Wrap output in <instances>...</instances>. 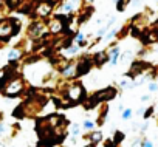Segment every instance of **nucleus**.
Returning a JSON list of instances; mask_svg holds the SVG:
<instances>
[{
  "mask_svg": "<svg viewBox=\"0 0 158 147\" xmlns=\"http://www.w3.org/2000/svg\"><path fill=\"white\" fill-rule=\"evenodd\" d=\"M115 96H116V88H115V87H107V88H104V90H98L87 102H84V107H85V108H93L96 104H99V102H107V101L113 99Z\"/></svg>",
  "mask_w": 158,
  "mask_h": 147,
  "instance_id": "1",
  "label": "nucleus"
},
{
  "mask_svg": "<svg viewBox=\"0 0 158 147\" xmlns=\"http://www.w3.org/2000/svg\"><path fill=\"white\" fill-rule=\"evenodd\" d=\"M19 31V22L16 20H3L0 22V39L10 37Z\"/></svg>",
  "mask_w": 158,
  "mask_h": 147,
  "instance_id": "2",
  "label": "nucleus"
},
{
  "mask_svg": "<svg viewBox=\"0 0 158 147\" xmlns=\"http://www.w3.org/2000/svg\"><path fill=\"white\" fill-rule=\"evenodd\" d=\"M67 95H68L70 101H73V102H76V101H81V99H82V96H84V88H82V84H79V82L73 84V85L67 90Z\"/></svg>",
  "mask_w": 158,
  "mask_h": 147,
  "instance_id": "3",
  "label": "nucleus"
},
{
  "mask_svg": "<svg viewBox=\"0 0 158 147\" xmlns=\"http://www.w3.org/2000/svg\"><path fill=\"white\" fill-rule=\"evenodd\" d=\"M22 90H23V82H22V79L16 78V79H13L11 84L5 88V93H6L8 96H16V95H19Z\"/></svg>",
  "mask_w": 158,
  "mask_h": 147,
  "instance_id": "4",
  "label": "nucleus"
},
{
  "mask_svg": "<svg viewBox=\"0 0 158 147\" xmlns=\"http://www.w3.org/2000/svg\"><path fill=\"white\" fill-rule=\"evenodd\" d=\"M51 6H53L51 2H40V3L37 5V8H36L37 16H40V17H47V16L51 13Z\"/></svg>",
  "mask_w": 158,
  "mask_h": 147,
  "instance_id": "5",
  "label": "nucleus"
},
{
  "mask_svg": "<svg viewBox=\"0 0 158 147\" xmlns=\"http://www.w3.org/2000/svg\"><path fill=\"white\" fill-rule=\"evenodd\" d=\"M48 28H50V31L51 33H60L64 28H65V23H64V20L60 19V17H54L51 22H50V25H48Z\"/></svg>",
  "mask_w": 158,
  "mask_h": 147,
  "instance_id": "6",
  "label": "nucleus"
},
{
  "mask_svg": "<svg viewBox=\"0 0 158 147\" xmlns=\"http://www.w3.org/2000/svg\"><path fill=\"white\" fill-rule=\"evenodd\" d=\"M90 68H92V62H90L89 59H82L81 62H77V76L89 73Z\"/></svg>",
  "mask_w": 158,
  "mask_h": 147,
  "instance_id": "7",
  "label": "nucleus"
},
{
  "mask_svg": "<svg viewBox=\"0 0 158 147\" xmlns=\"http://www.w3.org/2000/svg\"><path fill=\"white\" fill-rule=\"evenodd\" d=\"M44 31H45V28H44L42 23H34V25L30 27V31L28 33H30L31 37H39V36L44 34Z\"/></svg>",
  "mask_w": 158,
  "mask_h": 147,
  "instance_id": "8",
  "label": "nucleus"
},
{
  "mask_svg": "<svg viewBox=\"0 0 158 147\" xmlns=\"http://www.w3.org/2000/svg\"><path fill=\"white\" fill-rule=\"evenodd\" d=\"M119 56H121V54H119V47L110 48V50H109V62H110V65H116Z\"/></svg>",
  "mask_w": 158,
  "mask_h": 147,
  "instance_id": "9",
  "label": "nucleus"
},
{
  "mask_svg": "<svg viewBox=\"0 0 158 147\" xmlns=\"http://www.w3.org/2000/svg\"><path fill=\"white\" fill-rule=\"evenodd\" d=\"M109 60V53H106V51H99L98 54H95V59H93V63L95 65H98V67H101L102 63H106Z\"/></svg>",
  "mask_w": 158,
  "mask_h": 147,
  "instance_id": "10",
  "label": "nucleus"
},
{
  "mask_svg": "<svg viewBox=\"0 0 158 147\" xmlns=\"http://www.w3.org/2000/svg\"><path fill=\"white\" fill-rule=\"evenodd\" d=\"M87 139H90V142L96 145L98 142L102 141V133H101V132H95V130H92V132L87 135Z\"/></svg>",
  "mask_w": 158,
  "mask_h": 147,
  "instance_id": "11",
  "label": "nucleus"
},
{
  "mask_svg": "<svg viewBox=\"0 0 158 147\" xmlns=\"http://www.w3.org/2000/svg\"><path fill=\"white\" fill-rule=\"evenodd\" d=\"M147 37H149L150 42H158V23L153 25V28L150 30V33L147 34Z\"/></svg>",
  "mask_w": 158,
  "mask_h": 147,
  "instance_id": "12",
  "label": "nucleus"
},
{
  "mask_svg": "<svg viewBox=\"0 0 158 147\" xmlns=\"http://www.w3.org/2000/svg\"><path fill=\"white\" fill-rule=\"evenodd\" d=\"M77 51H79V45H71V47L67 48L65 53H67V56H76Z\"/></svg>",
  "mask_w": 158,
  "mask_h": 147,
  "instance_id": "13",
  "label": "nucleus"
},
{
  "mask_svg": "<svg viewBox=\"0 0 158 147\" xmlns=\"http://www.w3.org/2000/svg\"><path fill=\"white\" fill-rule=\"evenodd\" d=\"M130 2H132V0H118V6H116L118 11H124Z\"/></svg>",
  "mask_w": 158,
  "mask_h": 147,
  "instance_id": "14",
  "label": "nucleus"
},
{
  "mask_svg": "<svg viewBox=\"0 0 158 147\" xmlns=\"http://www.w3.org/2000/svg\"><path fill=\"white\" fill-rule=\"evenodd\" d=\"M84 39H85V36H84L82 33H79V34H77V37H76V43H77L79 47H84V45H87V42H85Z\"/></svg>",
  "mask_w": 158,
  "mask_h": 147,
  "instance_id": "15",
  "label": "nucleus"
},
{
  "mask_svg": "<svg viewBox=\"0 0 158 147\" xmlns=\"http://www.w3.org/2000/svg\"><path fill=\"white\" fill-rule=\"evenodd\" d=\"M119 87H121V88H132V87H135V85H133V82H130V81H127V79H123V81H119Z\"/></svg>",
  "mask_w": 158,
  "mask_h": 147,
  "instance_id": "16",
  "label": "nucleus"
},
{
  "mask_svg": "<svg viewBox=\"0 0 158 147\" xmlns=\"http://www.w3.org/2000/svg\"><path fill=\"white\" fill-rule=\"evenodd\" d=\"M82 127H84L85 130H89V132H92V130L95 129V122H93V121H90V119H87V121H84V124H82Z\"/></svg>",
  "mask_w": 158,
  "mask_h": 147,
  "instance_id": "17",
  "label": "nucleus"
},
{
  "mask_svg": "<svg viewBox=\"0 0 158 147\" xmlns=\"http://www.w3.org/2000/svg\"><path fill=\"white\" fill-rule=\"evenodd\" d=\"M132 113H133L132 108H124L121 116H123V119H130V118H132Z\"/></svg>",
  "mask_w": 158,
  "mask_h": 147,
  "instance_id": "18",
  "label": "nucleus"
},
{
  "mask_svg": "<svg viewBox=\"0 0 158 147\" xmlns=\"http://www.w3.org/2000/svg\"><path fill=\"white\" fill-rule=\"evenodd\" d=\"M116 33H118V28H113L112 31H109V33L106 34V40H112V39L116 36Z\"/></svg>",
  "mask_w": 158,
  "mask_h": 147,
  "instance_id": "19",
  "label": "nucleus"
},
{
  "mask_svg": "<svg viewBox=\"0 0 158 147\" xmlns=\"http://www.w3.org/2000/svg\"><path fill=\"white\" fill-rule=\"evenodd\" d=\"M70 133H71L73 136H77V135H79V125H77V124H73L71 129H70Z\"/></svg>",
  "mask_w": 158,
  "mask_h": 147,
  "instance_id": "20",
  "label": "nucleus"
},
{
  "mask_svg": "<svg viewBox=\"0 0 158 147\" xmlns=\"http://www.w3.org/2000/svg\"><path fill=\"white\" fill-rule=\"evenodd\" d=\"M19 56H20V54H19V51H16V50H14V51H10V54H8V59H10V60H16Z\"/></svg>",
  "mask_w": 158,
  "mask_h": 147,
  "instance_id": "21",
  "label": "nucleus"
},
{
  "mask_svg": "<svg viewBox=\"0 0 158 147\" xmlns=\"http://www.w3.org/2000/svg\"><path fill=\"white\" fill-rule=\"evenodd\" d=\"M62 11H64V13H70V11H73V3H65V5L62 6Z\"/></svg>",
  "mask_w": 158,
  "mask_h": 147,
  "instance_id": "22",
  "label": "nucleus"
},
{
  "mask_svg": "<svg viewBox=\"0 0 158 147\" xmlns=\"http://www.w3.org/2000/svg\"><path fill=\"white\" fill-rule=\"evenodd\" d=\"M152 113H153V107H149V108L144 112V115H143V116H144L146 119H149V118L152 116Z\"/></svg>",
  "mask_w": 158,
  "mask_h": 147,
  "instance_id": "23",
  "label": "nucleus"
},
{
  "mask_svg": "<svg viewBox=\"0 0 158 147\" xmlns=\"http://www.w3.org/2000/svg\"><path fill=\"white\" fill-rule=\"evenodd\" d=\"M156 90H158V84H156V82L149 84V92H152V93H153V92H156Z\"/></svg>",
  "mask_w": 158,
  "mask_h": 147,
  "instance_id": "24",
  "label": "nucleus"
},
{
  "mask_svg": "<svg viewBox=\"0 0 158 147\" xmlns=\"http://www.w3.org/2000/svg\"><path fill=\"white\" fill-rule=\"evenodd\" d=\"M147 127H149V122H147V121H144V122L139 125V132H141V133H144V132L147 130Z\"/></svg>",
  "mask_w": 158,
  "mask_h": 147,
  "instance_id": "25",
  "label": "nucleus"
},
{
  "mask_svg": "<svg viewBox=\"0 0 158 147\" xmlns=\"http://www.w3.org/2000/svg\"><path fill=\"white\" fill-rule=\"evenodd\" d=\"M123 139H124V133L118 132V133H116V136H115V142H121Z\"/></svg>",
  "mask_w": 158,
  "mask_h": 147,
  "instance_id": "26",
  "label": "nucleus"
},
{
  "mask_svg": "<svg viewBox=\"0 0 158 147\" xmlns=\"http://www.w3.org/2000/svg\"><path fill=\"white\" fill-rule=\"evenodd\" d=\"M141 147H153V145H152V142H150L149 139H144V141L141 142Z\"/></svg>",
  "mask_w": 158,
  "mask_h": 147,
  "instance_id": "27",
  "label": "nucleus"
},
{
  "mask_svg": "<svg viewBox=\"0 0 158 147\" xmlns=\"http://www.w3.org/2000/svg\"><path fill=\"white\" fill-rule=\"evenodd\" d=\"M19 2H20V0H8V3H10V6H11V8L17 6V5H19Z\"/></svg>",
  "mask_w": 158,
  "mask_h": 147,
  "instance_id": "28",
  "label": "nucleus"
},
{
  "mask_svg": "<svg viewBox=\"0 0 158 147\" xmlns=\"http://www.w3.org/2000/svg\"><path fill=\"white\" fill-rule=\"evenodd\" d=\"M93 2H95V0H82V3H84L85 6H90V5H92Z\"/></svg>",
  "mask_w": 158,
  "mask_h": 147,
  "instance_id": "29",
  "label": "nucleus"
},
{
  "mask_svg": "<svg viewBox=\"0 0 158 147\" xmlns=\"http://www.w3.org/2000/svg\"><path fill=\"white\" fill-rule=\"evenodd\" d=\"M149 99H150L149 95H143V96H141V101H143V102H146V101H149Z\"/></svg>",
  "mask_w": 158,
  "mask_h": 147,
  "instance_id": "30",
  "label": "nucleus"
},
{
  "mask_svg": "<svg viewBox=\"0 0 158 147\" xmlns=\"http://www.w3.org/2000/svg\"><path fill=\"white\" fill-rule=\"evenodd\" d=\"M118 110H121V112H123V110H124V105H123V104H119V105H118Z\"/></svg>",
  "mask_w": 158,
  "mask_h": 147,
  "instance_id": "31",
  "label": "nucleus"
},
{
  "mask_svg": "<svg viewBox=\"0 0 158 147\" xmlns=\"http://www.w3.org/2000/svg\"><path fill=\"white\" fill-rule=\"evenodd\" d=\"M3 132H5V127H3V125H0V133H3Z\"/></svg>",
  "mask_w": 158,
  "mask_h": 147,
  "instance_id": "32",
  "label": "nucleus"
},
{
  "mask_svg": "<svg viewBox=\"0 0 158 147\" xmlns=\"http://www.w3.org/2000/svg\"><path fill=\"white\" fill-rule=\"evenodd\" d=\"M2 3H3V0H0V5H2Z\"/></svg>",
  "mask_w": 158,
  "mask_h": 147,
  "instance_id": "33",
  "label": "nucleus"
},
{
  "mask_svg": "<svg viewBox=\"0 0 158 147\" xmlns=\"http://www.w3.org/2000/svg\"><path fill=\"white\" fill-rule=\"evenodd\" d=\"M0 147H3V144H0Z\"/></svg>",
  "mask_w": 158,
  "mask_h": 147,
  "instance_id": "34",
  "label": "nucleus"
}]
</instances>
